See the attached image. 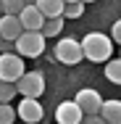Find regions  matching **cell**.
<instances>
[{"label":"cell","instance_id":"484cf974","mask_svg":"<svg viewBox=\"0 0 121 124\" xmlns=\"http://www.w3.org/2000/svg\"><path fill=\"white\" fill-rule=\"evenodd\" d=\"M119 58H121V53H119Z\"/></svg>","mask_w":121,"mask_h":124},{"label":"cell","instance_id":"6da1fadb","mask_svg":"<svg viewBox=\"0 0 121 124\" xmlns=\"http://www.w3.org/2000/svg\"><path fill=\"white\" fill-rule=\"evenodd\" d=\"M82 53L87 61L100 63V61H111V53H113V40L103 32H90L84 34L82 40Z\"/></svg>","mask_w":121,"mask_h":124},{"label":"cell","instance_id":"603a6c76","mask_svg":"<svg viewBox=\"0 0 121 124\" xmlns=\"http://www.w3.org/2000/svg\"><path fill=\"white\" fill-rule=\"evenodd\" d=\"M0 16H3V0H0Z\"/></svg>","mask_w":121,"mask_h":124},{"label":"cell","instance_id":"5bb4252c","mask_svg":"<svg viewBox=\"0 0 121 124\" xmlns=\"http://www.w3.org/2000/svg\"><path fill=\"white\" fill-rule=\"evenodd\" d=\"M105 77H108V82L121 85V58H116V61H108V63H105Z\"/></svg>","mask_w":121,"mask_h":124},{"label":"cell","instance_id":"cb8c5ba5","mask_svg":"<svg viewBox=\"0 0 121 124\" xmlns=\"http://www.w3.org/2000/svg\"><path fill=\"white\" fill-rule=\"evenodd\" d=\"M87 3H95V0H84V5H87Z\"/></svg>","mask_w":121,"mask_h":124},{"label":"cell","instance_id":"9c48e42d","mask_svg":"<svg viewBox=\"0 0 121 124\" xmlns=\"http://www.w3.org/2000/svg\"><path fill=\"white\" fill-rule=\"evenodd\" d=\"M19 19H21L24 32H42V26H45V16H42V11L37 5H26Z\"/></svg>","mask_w":121,"mask_h":124},{"label":"cell","instance_id":"4fadbf2b","mask_svg":"<svg viewBox=\"0 0 121 124\" xmlns=\"http://www.w3.org/2000/svg\"><path fill=\"white\" fill-rule=\"evenodd\" d=\"M61 32H63V16L45 19V26H42V34H45V37H58Z\"/></svg>","mask_w":121,"mask_h":124},{"label":"cell","instance_id":"d6986e66","mask_svg":"<svg viewBox=\"0 0 121 124\" xmlns=\"http://www.w3.org/2000/svg\"><path fill=\"white\" fill-rule=\"evenodd\" d=\"M111 40H113V42H119V45H121V19L116 21V24H113V29H111Z\"/></svg>","mask_w":121,"mask_h":124},{"label":"cell","instance_id":"30bf717a","mask_svg":"<svg viewBox=\"0 0 121 124\" xmlns=\"http://www.w3.org/2000/svg\"><path fill=\"white\" fill-rule=\"evenodd\" d=\"M0 34H3V40L16 42V40L24 34L21 19H19V16H0Z\"/></svg>","mask_w":121,"mask_h":124},{"label":"cell","instance_id":"277c9868","mask_svg":"<svg viewBox=\"0 0 121 124\" xmlns=\"http://www.w3.org/2000/svg\"><path fill=\"white\" fill-rule=\"evenodd\" d=\"M26 74L24 58L19 53H0V82H19Z\"/></svg>","mask_w":121,"mask_h":124},{"label":"cell","instance_id":"7c38bea8","mask_svg":"<svg viewBox=\"0 0 121 124\" xmlns=\"http://www.w3.org/2000/svg\"><path fill=\"white\" fill-rule=\"evenodd\" d=\"M37 8L42 11L45 19H58V16H63L66 3L63 0H37Z\"/></svg>","mask_w":121,"mask_h":124},{"label":"cell","instance_id":"5b68a950","mask_svg":"<svg viewBox=\"0 0 121 124\" xmlns=\"http://www.w3.org/2000/svg\"><path fill=\"white\" fill-rule=\"evenodd\" d=\"M16 90L21 93V98H40L45 93V74L42 71H26L16 82Z\"/></svg>","mask_w":121,"mask_h":124},{"label":"cell","instance_id":"9a60e30c","mask_svg":"<svg viewBox=\"0 0 121 124\" xmlns=\"http://www.w3.org/2000/svg\"><path fill=\"white\" fill-rule=\"evenodd\" d=\"M24 8V0H3V16H21Z\"/></svg>","mask_w":121,"mask_h":124},{"label":"cell","instance_id":"44dd1931","mask_svg":"<svg viewBox=\"0 0 121 124\" xmlns=\"http://www.w3.org/2000/svg\"><path fill=\"white\" fill-rule=\"evenodd\" d=\"M24 5H37V0H24Z\"/></svg>","mask_w":121,"mask_h":124},{"label":"cell","instance_id":"ac0fdd59","mask_svg":"<svg viewBox=\"0 0 121 124\" xmlns=\"http://www.w3.org/2000/svg\"><path fill=\"white\" fill-rule=\"evenodd\" d=\"M82 13H84V3H69L63 11L66 19H82Z\"/></svg>","mask_w":121,"mask_h":124},{"label":"cell","instance_id":"2e32d148","mask_svg":"<svg viewBox=\"0 0 121 124\" xmlns=\"http://www.w3.org/2000/svg\"><path fill=\"white\" fill-rule=\"evenodd\" d=\"M16 85L13 82H0V103H11V100L16 98Z\"/></svg>","mask_w":121,"mask_h":124},{"label":"cell","instance_id":"7a4b0ae2","mask_svg":"<svg viewBox=\"0 0 121 124\" xmlns=\"http://www.w3.org/2000/svg\"><path fill=\"white\" fill-rule=\"evenodd\" d=\"M53 55H55V61L63 63V66H76L79 61H84L82 42H79L76 37H63V40H58L55 48H53Z\"/></svg>","mask_w":121,"mask_h":124},{"label":"cell","instance_id":"ffe728a7","mask_svg":"<svg viewBox=\"0 0 121 124\" xmlns=\"http://www.w3.org/2000/svg\"><path fill=\"white\" fill-rule=\"evenodd\" d=\"M82 124H105V119H103L100 114H97V116H84V119H82Z\"/></svg>","mask_w":121,"mask_h":124},{"label":"cell","instance_id":"7402d4cb","mask_svg":"<svg viewBox=\"0 0 121 124\" xmlns=\"http://www.w3.org/2000/svg\"><path fill=\"white\" fill-rule=\"evenodd\" d=\"M63 3H66V5H69V3H84V0H63Z\"/></svg>","mask_w":121,"mask_h":124},{"label":"cell","instance_id":"d4e9b609","mask_svg":"<svg viewBox=\"0 0 121 124\" xmlns=\"http://www.w3.org/2000/svg\"><path fill=\"white\" fill-rule=\"evenodd\" d=\"M0 42H3V34H0Z\"/></svg>","mask_w":121,"mask_h":124},{"label":"cell","instance_id":"8992f818","mask_svg":"<svg viewBox=\"0 0 121 124\" xmlns=\"http://www.w3.org/2000/svg\"><path fill=\"white\" fill-rule=\"evenodd\" d=\"M16 116L21 122H26V124H37V122H42L45 108H42L40 98H21L19 108H16Z\"/></svg>","mask_w":121,"mask_h":124},{"label":"cell","instance_id":"8fae6325","mask_svg":"<svg viewBox=\"0 0 121 124\" xmlns=\"http://www.w3.org/2000/svg\"><path fill=\"white\" fill-rule=\"evenodd\" d=\"M100 116L105 119V124H121V100H103V108H100Z\"/></svg>","mask_w":121,"mask_h":124},{"label":"cell","instance_id":"e0dca14e","mask_svg":"<svg viewBox=\"0 0 121 124\" xmlns=\"http://www.w3.org/2000/svg\"><path fill=\"white\" fill-rule=\"evenodd\" d=\"M16 122V108L11 103H0V124H13Z\"/></svg>","mask_w":121,"mask_h":124},{"label":"cell","instance_id":"52a82bcc","mask_svg":"<svg viewBox=\"0 0 121 124\" xmlns=\"http://www.w3.org/2000/svg\"><path fill=\"white\" fill-rule=\"evenodd\" d=\"M74 100L79 103V108H82V114H84V116H97V114H100V108H103V98H100V93L92 90V87L79 90Z\"/></svg>","mask_w":121,"mask_h":124},{"label":"cell","instance_id":"ba28073f","mask_svg":"<svg viewBox=\"0 0 121 124\" xmlns=\"http://www.w3.org/2000/svg\"><path fill=\"white\" fill-rule=\"evenodd\" d=\"M84 114L76 100H63L55 106V124H82Z\"/></svg>","mask_w":121,"mask_h":124},{"label":"cell","instance_id":"3957f363","mask_svg":"<svg viewBox=\"0 0 121 124\" xmlns=\"http://www.w3.org/2000/svg\"><path fill=\"white\" fill-rule=\"evenodd\" d=\"M45 34L42 32H24L19 40H16V53L21 58H37L45 53Z\"/></svg>","mask_w":121,"mask_h":124}]
</instances>
